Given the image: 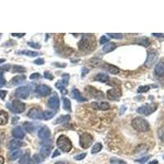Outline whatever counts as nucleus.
I'll return each instance as SVG.
<instances>
[{
  "label": "nucleus",
  "instance_id": "nucleus-35",
  "mask_svg": "<svg viewBox=\"0 0 164 164\" xmlns=\"http://www.w3.org/2000/svg\"><path fill=\"white\" fill-rule=\"evenodd\" d=\"M23 126L25 128V130H26L27 132H30V133L32 132V131H34V129H35L33 124L32 123H30V122H25V123L23 124Z\"/></svg>",
  "mask_w": 164,
  "mask_h": 164
},
{
  "label": "nucleus",
  "instance_id": "nucleus-42",
  "mask_svg": "<svg viewBox=\"0 0 164 164\" xmlns=\"http://www.w3.org/2000/svg\"><path fill=\"white\" fill-rule=\"evenodd\" d=\"M68 80H69V75H67V74L62 75V83L63 84L65 85H67Z\"/></svg>",
  "mask_w": 164,
  "mask_h": 164
},
{
  "label": "nucleus",
  "instance_id": "nucleus-15",
  "mask_svg": "<svg viewBox=\"0 0 164 164\" xmlns=\"http://www.w3.org/2000/svg\"><path fill=\"white\" fill-rule=\"evenodd\" d=\"M23 145V143L22 141H20L18 139H11L9 143L7 144V149L11 150H17L18 148H20L21 146Z\"/></svg>",
  "mask_w": 164,
  "mask_h": 164
},
{
  "label": "nucleus",
  "instance_id": "nucleus-14",
  "mask_svg": "<svg viewBox=\"0 0 164 164\" xmlns=\"http://www.w3.org/2000/svg\"><path fill=\"white\" fill-rule=\"evenodd\" d=\"M52 151V145H50V144L48 143L47 144L46 141H44V145L41 147V150H40V154L45 158V157H48L50 155Z\"/></svg>",
  "mask_w": 164,
  "mask_h": 164
},
{
  "label": "nucleus",
  "instance_id": "nucleus-18",
  "mask_svg": "<svg viewBox=\"0 0 164 164\" xmlns=\"http://www.w3.org/2000/svg\"><path fill=\"white\" fill-rule=\"evenodd\" d=\"M72 95L73 98L77 99L78 102H86L87 101V98L83 97L80 93V91L77 89H73L72 91Z\"/></svg>",
  "mask_w": 164,
  "mask_h": 164
},
{
  "label": "nucleus",
  "instance_id": "nucleus-34",
  "mask_svg": "<svg viewBox=\"0 0 164 164\" xmlns=\"http://www.w3.org/2000/svg\"><path fill=\"white\" fill-rule=\"evenodd\" d=\"M136 42H137V44L143 45L144 47H147V46L150 45V40H148L147 38H140L138 40H136Z\"/></svg>",
  "mask_w": 164,
  "mask_h": 164
},
{
  "label": "nucleus",
  "instance_id": "nucleus-19",
  "mask_svg": "<svg viewBox=\"0 0 164 164\" xmlns=\"http://www.w3.org/2000/svg\"><path fill=\"white\" fill-rule=\"evenodd\" d=\"M86 90H89V93L90 94V95H93V97H95L96 98H99V99H101V98H103V94L101 91H98L96 89L93 87H87L86 88Z\"/></svg>",
  "mask_w": 164,
  "mask_h": 164
},
{
  "label": "nucleus",
  "instance_id": "nucleus-6",
  "mask_svg": "<svg viewBox=\"0 0 164 164\" xmlns=\"http://www.w3.org/2000/svg\"><path fill=\"white\" fill-rule=\"evenodd\" d=\"M93 137L89 133H83L80 136V144L83 149H88L92 144Z\"/></svg>",
  "mask_w": 164,
  "mask_h": 164
},
{
  "label": "nucleus",
  "instance_id": "nucleus-60",
  "mask_svg": "<svg viewBox=\"0 0 164 164\" xmlns=\"http://www.w3.org/2000/svg\"><path fill=\"white\" fill-rule=\"evenodd\" d=\"M6 61V59H0V64L2 63V62H4Z\"/></svg>",
  "mask_w": 164,
  "mask_h": 164
},
{
  "label": "nucleus",
  "instance_id": "nucleus-1",
  "mask_svg": "<svg viewBox=\"0 0 164 164\" xmlns=\"http://www.w3.org/2000/svg\"><path fill=\"white\" fill-rule=\"evenodd\" d=\"M131 125L133 128L136 131L140 132H146L150 131V124L146 120H144L142 117H135L133 119Z\"/></svg>",
  "mask_w": 164,
  "mask_h": 164
},
{
  "label": "nucleus",
  "instance_id": "nucleus-59",
  "mask_svg": "<svg viewBox=\"0 0 164 164\" xmlns=\"http://www.w3.org/2000/svg\"><path fill=\"white\" fill-rule=\"evenodd\" d=\"M149 164H158V162L157 160H153L151 161L150 163H149Z\"/></svg>",
  "mask_w": 164,
  "mask_h": 164
},
{
  "label": "nucleus",
  "instance_id": "nucleus-26",
  "mask_svg": "<svg viewBox=\"0 0 164 164\" xmlns=\"http://www.w3.org/2000/svg\"><path fill=\"white\" fill-rule=\"evenodd\" d=\"M70 119H71L70 115H62L59 118H57V120L55 121V124H62V123H65V122L69 121Z\"/></svg>",
  "mask_w": 164,
  "mask_h": 164
},
{
  "label": "nucleus",
  "instance_id": "nucleus-17",
  "mask_svg": "<svg viewBox=\"0 0 164 164\" xmlns=\"http://www.w3.org/2000/svg\"><path fill=\"white\" fill-rule=\"evenodd\" d=\"M92 107L95 109H99V110H108L110 108V105L108 103L106 102H94L92 103Z\"/></svg>",
  "mask_w": 164,
  "mask_h": 164
},
{
  "label": "nucleus",
  "instance_id": "nucleus-16",
  "mask_svg": "<svg viewBox=\"0 0 164 164\" xmlns=\"http://www.w3.org/2000/svg\"><path fill=\"white\" fill-rule=\"evenodd\" d=\"M12 135L15 139H21L25 137V133L20 126H17L12 130Z\"/></svg>",
  "mask_w": 164,
  "mask_h": 164
},
{
  "label": "nucleus",
  "instance_id": "nucleus-29",
  "mask_svg": "<svg viewBox=\"0 0 164 164\" xmlns=\"http://www.w3.org/2000/svg\"><path fill=\"white\" fill-rule=\"evenodd\" d=\"M53 117H54V113H53L51 111H44L42 113V119L44 120H49Z\"/></svg>",
  "mask_w": 164,
  "mask_h": 164
},
{
  "label": "nucleus",
  "instance_id": "nucleus-33",
  "mask_svg": "<svg viewBox=\"0 0 164 164\" xmlns=\"http://www.w3.org/2000/svg\"><path fill=\"white\" fill-rule=\"evenodd\" d=\"M102 148L103 146L100 143H96L95 145L93 146V148H92L91 153L92 154H95V153H98V152H100L101 150H102Z\"/></svg>",
  "mask_w": 164,
  "mask_h": 164
},
{
  "label": "nucleus",
  "instance_id": "nucleus-51",
  "mask_svg": "<svg viewBox=\"0 0 164 164\" xmlns=\"http://www.w3.org/2000/svg\"><path fill=\"white\" fill-rule=\"evenodd\" d=\"M7 94V91H6V90H0V98H2V99H4Z\"/></svg>",
  "mask_w": 164,
  "mask_h": 164
},
{
  "label": "nucleus",
  "instance_id": "nucleus-55",
  "mask_svg": "<svg viewBox=\"0 0 164 164\" xmlns=\"http://www.w3.org/2000/svg\"><path fill=\"white\" fill-rule=\"evenodd\" d=\"M60 155V153H59V150H56V151H54V153H53V155L52 156L53 157H55L56 156H59Z\"/></svg>",
  "mask_w": 164,
  "mask_h": 164
},
{
  "label": "nucleus",
  "instance_id": "nucleus-46",
  "mask_svg": "<svg viewBox=\"0 0 164 164\" xmlns=\"http://www.w3.org/2000/svg\"><path fill=\"white\" fill-rule=\"evenodd\" d=\"M34 63L36 65H43L44 63V60L43 59H37L34 61Z\"/></svg>",
  "mask_w": 164,
  "mask_h": 164
},
{
  "label": "nucleus",
  "instance_id": "nucleus-32",
  "mask_svg": "<svg viewBox=\"0 0 164 164\" xmlns=\"http://www.w3.org/2000/svg\"><path fill=\"white\" fill-rule=\"evenodd\" d=\"M30 157L28 153L24 154V156L20 159L19 163L20 164H30Z\"/></svg>",
  "mask_w": 164,
  "mask_h": 164
},
{
  "label": "nucleus",
  "instance_id": "nucleus-52",
  "mask_svg": "<svg viewBox=\"0 0 164 164\" xmlns=\"http://www.w3.org/2000/svg\"><path fill=\"white\" fill-rule=\"evenodd\" d=\"M12 36L21 38V37L24 36V35H26V34H25V33H22V34H17V33H12Z\"/></svg>",
  "mask_w": 164,
  "mask_h": 164
},
{
  "label": "nucleus",
  "instance_id": "nucleus-11",
  "mask_svg": "<svg viewBox=\"0 0 164 164\" xmlns=\"http://www.w3.org/2000/svg\"><path fill=\"white\" fill-rule=\"evenodd\" d=\"M59 104H60V101H59V96L57 95H53L48 99V106L51 108H53L54 110H58L59 108Z\"/></svg>",
  "mask_w": 164,
  "mask_h": 164
},
{
  "label": "nucleus",
  "instance_id": "nucleus-31",
  "mask_svg": "<svg viewBox=\"0 0 164 164\" xmlns=\"http://www.w3.org/2000/svg\"><path fill=\"white\" fill-rule=\"evenodd\" d=\"M63 108L66 111H68V112H71L72 109V105H71V101H70L69 98H63Z\"/></svg>",
  "mask_w": 164,
  "mask_h": 164
},
{
  "label": "nucleus",
  "instance_id": "nucleus-20",
  "mask_svg": "<svg viewBox=\"0 0 164 164\" xmlns=\"http://www.w3.org/2000/svg\"><path fill=\"white\" fill-rule=\"evenodd\" d=\"M26 76H23V75H21V76H17V77H13L11 80V83L13 85H21L22 83H24V81L26 80Z\"/></svg>",
  "mask_w": 164,
  "mask_h": 164
},
{
  "label": "nucleus",
  "instance_id": "nucleus-41",
  "mask_svg": "<svg viewBox=\"0 0 164 164\" xmlns=\"http://www.w3.org/2000/svg\"><path fill=\"white\" fill-rule=\"evenodd\" d=\"M150 86L149 85H144V86H140V87H139L138 89V93H144V92H147L150 90Z\"/></svg>",
  "mask_w": 164,
  "mask_h": 164
},
{
  "label": "nucleus",
  "instance_id": "nucleus-23",
  "mask_svg": "<svg viewBox=\"0 0 164 164\" xmlns=\"http://www.w3.org/2000/svg\"><path fill=\"white\" fill-rule=\"evenodd\" d=\"M116 48H117V44H115V43L110 42V43H108V44H106L105 46H103L102 52L103 53H109V52H112L113 50H114Z\"/></svg>",
  "mask_w": 164,
  "mask_h": 164
},
{
  "label": "nucleus",
  "instance_id": "nucleus-27",
  "mask_svg": "<svg viewBox=\"0 0 164 164\" xmlns=\"http://www.w3.org/2000/svg\"><path fill=\"white\" fill-rule=\"evenodd\" d=\"M95 80L99 82H106L109 80V77L106 74H103V73H99L98 75H96L95 77Z\"/></svg>",
  "mask_w": 164,
  "mask_h": 164
},
{
  "label": "nucleus",
  "instance_id": "nucleus-38",
  "mask_svg": "<svg viewBox=\"0 0 164 164\" xmlns=\"http://www.w3.org/2000/svg\"><path fill=\"white\" fill-rule=\"evenodd\" d=\"M12 72H25V68L22 66L14 65L12 66Z\"/></svg>",
  "mask_w": 164,
  "mask_h": 164
},
{
  "label": "nucleus",
  "instance_id": "nucleus-39",
  "mask_svg": "<svg viewBox=\"0 0 164 164\" xmlns=\"http://www.w3.org/2000/svg\"><path fill=\"white\" fill-rule=\"evenodd\" d=\"M108 35L111 37V38H113V39H117V40H120V39L123 38V35L122 34H119V33H117V34L108 33Z\"/></svg>",
  "mask_w": 164,
  "mask_h": 164
},
{
  "label": "nucleus",
  "instance_id": "nucleus-58",
  "mask_svg": "<svg viewBox=\"0 0 164 164\" xmlns=\"http://www.w3.org/2000/svg\"><path fill=\"white\" fill-rule=\"evenodd\" d=\"M4 157L0 156V164H4Z\"/></svg>",
  "mask_w": 164,
  "mask_h": 164
},
{
  "label": "nucleus",
  "instance_id": "nucleus-7",
  "mask_svg": "<svg viewBox=\"0 0 164 164\" xmlns=\"http://www.w3.org/2000/svg\"><path fill=\"white\" fill-rule=\"evenodd\" d=\"M30 95V90L26 86H22V87L17 88L15 91V96L18 98L26 99L28 98Z\"/></svg>",
  "mask_w": 164,
  "mask_h": 164
},
{
  "label": "nucleus",
  "instance_id": "nucleus-47",
  "mask_svg": "<svg viewBox=\"0 0 164 164\" xmlns=\"http://www.w3.org/2000/svg\"><path fill=\"white\" fill-rule=\"evenodd\" d=\"M6 84V80L4 79L3 74H0V87H3Z\"/></svg>",
  "mask_w": 164,
  "mask_h": 164
},
{
  "label": "nucleus",
  "instance_id": "nucleus-30",
  "mask_svg": "<svg viewBox=\"0 0 164 164\" xmlns=\"http://www.w3.org/2000/svg\"><path fill=\"white\" fill-rule=\"evenodd\" d=\"M20 54L25 55V56H28V57H36L38 55L40 54L38 52H34V51H30V50H24V51H22L19 53Z\"/></svg>",
  "mask_w": 164,
  "mask_h": 164
},
{
  "label": "nucleus",
  "instance_id": "nucleus-28",
  "mask_svg": "<svg viewBox=\"0 0 164 164\" xmlns=\"http://www.w3.org/2000/svg\"><path fill=\"white\" fill-rule=\"evenodd\" d=\"M55 86L57 87V89H59L62 95H66L67 91H66V85L62 83V81L59 80V81L55 84Z\"/></svg>",
  "mask_w": 164,
  "mask_h": 164
},
{
  "label": "nucleus",
  "instance_id": "nucleus-36",
  "mask_svg": "<svg viewBox=\"0 0 164 164\" xmlns=\"http://www.w3.org/2000/svg\"><path fill=\"white\" fill-rule=\"evenodd\" d=\"M108 71L110 73L114 74V75H116V74L119 72V69L117 68V66H115L113 65H108Z\"/></svg>",
  "mask_w": 164,
  "mask_h": 164
},
{
  "label": "nucleus",
  "instance_id": "nucleus-2",
  "mask_svg": "<svg viewBox=\"0 0 164 164\" xmlns=\"http://www.w3.org/2000/svg\"><path fill=\"white\" fill-rule=\"evenodd\" d=\"M95 38L93 35H84L82 39L78 44V47L80 50H90L95 44Z\"/></svg>",
  "mask_w": 164,
  "mask_h": 164
},
{
  "label": "nucleus",
  "instance_id": "nucleus-45",
  "mask_svg": "<svg viewBox=\"0 0 164 164\" xmlns=\"http://www.w3.org/2000/svg\"><path fill=\"white\" fill-rule=\"evenodd\" d=\"M40 77V75L39 73H33L30 76V80H36V79H39Z\"/></svg>",
  "mask_w": 164,
  "mask_h": 164
},
{
  "label": "nucleus",
  "instance_id": "nucleus-24",
  "mask_svg": "<svg viewBox=\"0 0 164 164\" xmlns=\"http://www.w3.org/2000/svg\"><path fill=\"white\" fill-rule=\"evenodd\" d=\"M8 121V114L5 111L0 110V126L6 125Z\"/></svg>",
  "mask_w": 164,
  "mask_h": 164
},
{
  "label": "nucleus",
  "instance_id": "nucleus-3",
  "mask_svg": "<svg viewBox=\"0 0 164 164\" xmlns=\"http://www.w3.org/2000/svg\"><path fill=\"white\" fill-rule=\"evenodd\" d=\"M57 145L64 153L70 152L72 150V142H71L69 138H67L66 135H60L58 138V139H57Z\"/></svg>",
  "mask_w": 164,
  "mask_h": 164
},
{
  "label": "nucleus",
  "instance_id": "nucleus-9",
  "mask_svg": "<svg viewBox=\"0 0 164 164\" xmlns=\"http://www.w3.org/2000/svg\"><path fill=\"white\" fill-rule=\"evenodd\" d=\"M51 135V131L47 127V126H43L40 129L38 132V136L39 138L43 139V140H47L48 139L50 138Z\"/></svg>",
  "mask_w": 164,
  "mask_h": 164
},
{
  "label": "nucleus",
  "instance_id": "nucleus-25",
  "mask_svg": "<svg viewBox=\"0 0 164 164\" xmlns=\"http://www.w3.org/2000/svg\"><path fill=\"white\" fill-rule=\"evenodd\" d=\"M44 160V157L41 154H35L34 155L30 161V164H38L40 163H42Z\"/></svg>",
  "mask_w": 164,
  "mask_h": 164
},
{
  "label": "nucleus",
  "instance_id": "nucleus-57",
  "mask_svg": "<svg viewBox=\"0 0 164 164\" xmlns=\"http://www.w3.org/2000/svg\"><path fill=\"white\" fill-rule=\"evenodd\" d=\"M55 164H69L67 162H64V161H59V162H57Z\"/></svg>",
  "mask_w": 164,
  "mask_h": 164
},
{
  "label": "nucleus",
  "instance_id": "nucleus-56",
  "mask_svg": "<svg viewBox=\"0 0 164 164\" xmlns=\"http://www.w3.org/2000/svg\"><path fill=\"white\" fill-rule=\"evenodd\" d=\"M159 136H160V139H161V140H162V142L164 144V131L163 132V133H161L160 135H159Z\"/></svg>",
  "mask_w": 164,
  "mask_h": 164
},
{
  "label": "nucleus",
  "instance_id": "nucleus-37",
  "mask_svg": "<svg viewBox=\"0 0 164 164\" xmlns=\"http://www.w3.org/2000/svg\"><path fill=\"white\" fill-rule=\"evenodd\" d=\"M110 163L111 164H127L124 160H121L117 157H112L110 159Z\"/></svg>",
  "mask_w": 164,
  "mask_h": 164
},
{
  "label": "nucleus",
  "instance_id": "nucleus-62",
  "mask_svg": "<svg viewBox=\"0 0 164 164\" xmlns=\"http://www.w3.org/2000/svg\"><path fill=\"white\" fill-rule=\"evenodd\" d=\"M163 159H164V156H163Z\"/></svg>",
  "mask_w": 164,
  "mask_h": 164
},
{
  "label": "nucleus",
  "instance_id": "nucleus-49",
  "mask_svg": "<svg viewBox=\"0 0 164 164\" xmlns=\"http://www.w3.org/2000/svg\"><path fill=\"white\" fill-rule=\"evenodd\" d=\"M109 41V40L105 36V35H103L101 37V39H100V44H106V43H108Z\"/></svg>",
  "mask_w": 164,
  "mask_h": 164
},
{
  "label": "nucleus",
  "instance_id": "nucleus-48",
  "mask_svg": "<svg viewBox=\"0 0 164 164\" xmlns=\"http://www.w3.org/2000/svg\"><path fill=\"white\" fill-rule=\"evenodd\" d=\"M149 158H150V156H147V157H144L142 158H140V159H137V160H135L136 162H138L139 163H144L146 161L149 160Z\"/></svg>",
  "mask_w": 164,
  "mask_h": 164
},
{
  "label": "nucleus",
  "instance_id": "nucleus-43",
  "mask_svg": "<svg viewBox=\"0 0 164 164\" xmlns=\"http://www.w3.org/2000/svg\"><path fill=\"white\" fill-rule=\"evenodd\" d=\"M85 156H86V153H80V154H79V155L75 156V157H74V159H75V160H77V161H80V160H82L83 158H85Z\"/></svg>",
  "mask_w": 164,
  "mask_h": 164
},
{
  "label": "nucleus",
  "instance_id": "nucleus-22",
  "mask_svg": "<svg viewBox=\"0 0 164 164\" xmlns=\"http://www.w3.org/2000/svg\"><path fill=\"white\" fill-rule=\"evenodd\" d=\"M22 154V151L21 150H12L11 153L8 154V157L10 160H16L19 157H21V155Z\"/></svg>",
  "mask_w": 164,
  "mask_h": 164
},
{
  "label": "nucleus",
  "instance_id": "nucleus-13",
  "mask_svg": "<svg viewBox=\"0 0 164 164\" xmlns=\"http://www.w3.org/2000/svg\"><path fill=\"white\" fill-rule=\"evenodd\" d=\"M37 92L41 96H48L51 93V88L46 85H40L37 87Z\"/></svg>",
  "mask_w": 164,
  "mask_h": 164
},
{
  "label": "nucleus",
  "instance_id": "nucleus-4",
  "mask_svg": "<svg viewBox=\"0 0 164 164\" xmlns=\"http://www.w3.org/2000/svg\"><path fill=\"white\" fill-rule=\"evenodd\" d=\"M157 105L156 103H150V104H145V105H143L141 107H139L138 109H137V112L139 114L149 116L150 114L154 113L157 110Z\"/></svg>",
  "mask_w": 164,
  "mask_h": 164
},
{
  "label": "nucleus",
  "instance_id": "nucleus-21",
  "mask_svg": "<svg viewBox=\"0 0 164 164\" xmlns=\"http://www.w3.org/2000/svg\"><path fill=\"white\" fill-rule=\"evenodd\" d=\"M155 74L157 77H163L164 76V62H160L157 63L155 68Z\"/></svg>",
  "mask_w": 164,
  "mask_h": 164
},
{
  "label": "nucleus",
  "instance_id": "nucleus-44",
  "mask_svg": "<svg viewBox=\"0 0 164 164\" xmlns=\"http://www.w3.org/2000/svg\"><path fill=\"white\" fill-rule=\"evenodd\" d=\"M27 44L29 45L30 47L34 48H40V47H41L40 44H38V43H35V42H29Z\"/></svg>",
  "mask_w": 164,
  "mask_h": 164
},
{
  "label": "nucleus",
  "instance_id": "nucleus-10",
  "mask_svg": "<svg viewBox=\"0 0 164 164\" xmlns=\"http://www.w3.org/2000/svg\"><path fill=\"white\" fill-rule=\"evenodd\" d=\"M157 59V53L155 51H151L148 53V57H147V59H146L145 63L144 65L148 67H150L151 66H153V64L154 62H156V60Z\"/></svg>",
  "mask_w": 164,
  "mask_h": 164
},
{
  "label": "nucleus",
  "instance_id": "nucleus-8",
  "mask_svg": "<svg viewBox=\"0 0 164 164\" xmlns=\"http://www.w3.org/2000/svg\"><path fill=\"white\" fill-rule=\"evenodd\" d=\"M42 112L40 108H33L31 109L30 110L29 113H28V117L31 119L34 120H40L42 119Z\"/></svg>",
  "mask_w": 164,
  "mask_h": 164
},
{
  "label": "nucleus",
  "instance_id": "nucleus-50",
  "mask_svg": "<svg viewBox=\"0 0 164 164\" xmlns=\"http://www.w3.org/2000/svg\"><path fill=\"white\" fill-rule=\"evenodd\" d=\"M44 77H45L46 79H48V80H53V77L48 72H44Z\"/></svg>",
  "mask_w": 164,
  "mask_h": 164
},
{
  "label": "nucleus",
  "instance_id": "nucleus-53",
  "mask_svg": "<svg viewBox=\"0 0 164 164\" xmlns=\"http://www.w3.org/2000/svg\"><path fill=\"white\" fill-rule=\"evenodd\" d=\"M152 35H153V36L157 37V38H164V35H163V34H157V33H153Z\"/></svg>",
  "mask_w": 164,
  "mask_h": 164
},
{
  "label": "nucleus",
  "instance_id": "nucleus-61",
  "mask_svg": "<svg viewBox=\"0 0 164 164\" xmlns=\"http://www.w3.org/2000/svg\"><path fill=\"white\" fill-rule=\"evenodd\" d=\"M1 35H1V34H0V37H1Z\"/></svg>",
  "mask_w": 164,
  "mask_h": 164
},
{
  "label": "nucleus",
  "instance_id": "nucleus-12",
  "mask_svg": "<svg viewBox=\"0 0 164 164\" xmlns=\"http://www.w3.org/2000/svg\"><path fill=\"white\" fill-rule=\"evenodd\" d=\"M107 95H108V98L110 100H118L121 97V92L116 88H113L108 91Z\"/></svg>",
  "mask_w": 164,
  "mask_h": 164
},
{
  "label": "nucleus",
  "instance_id": "nucleus-54",
  "mask_svg": "<svg viewBox=\"0 0 164 164\" xmlns=\"http://www.w3.org/2000/svg\"><path fill=\"white\" fill-rule=\"evenodd\" d=\"M90 72V70L87 69V68H85V67H84L83 69H82V76L84 77L85 75V73H87Z\"/></svg>",
  "mask_w": 164,
  "mask_h": 164
},
{
  "label": "nucleus",
  "instance_id": "nucleus-5",
  "mask_svg": "<svg viewBox=\"0 0 164 164\" xmlns=\"http://www.w3.org/2000/svg\"><path fill=\"white\" fill-rule=\"evenodd\" d=\"M9 109L14 113H22L26 109V105L24 103L21 102L20 100L15 99L12 103L11 106L9 107Z\"/></svg>",
  "mask_w": 164,
  "mask_h": 164
},
{
  "label": "nucleus",
  "instance_id": "nucleus-40",
  "mask_svg": "<svg viewBox=\"0 0 164 164\" xmlns=\"http://www.w3.org/2000/svg\"><path fill=\"white\" fill-rule=\"evenodd\" d=\"M10 68H11V66L9 64H6V65L0 66V74H4V72H5L9 71Z\"/></svg>",
  "mask_w": 164,
  "mask_h": 164
}]
</instances>
